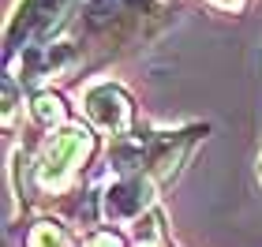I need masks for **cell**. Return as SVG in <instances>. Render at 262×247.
Returning <instances> with one entry per match:
<instances>
[{
	"label": "cell",
	"instance_id": "cell-1",
	"mask_svg": "<svg viewBox=\"0 0 262 247\" xmlns=\"http://www.w3.org/2000/svg\"><path fill=\"white\" fill-rule=\"evenodd\" d=\"M71 4V0H23L19 4V19H15V30L23 34H34V30H45L49 23H56V15Z\"/></svg>",
	"mask_w": 262,
	"mask_h": 247
},
{
	"label": "cell",
	"instance_id": "cell-2",
	"mask_svg": "<svg viewBox=\"0 0 262 247\" xmlns=\"http://www.w3.org/2000/svg\"><path fill=\"white\" fill-rule=\"evenodd\" d=\"M101 101H116V105H124V98H120L116 90H109V86L98 90V94L90 98V105H101ZM94 113H101V109H94ZM124 116H127V109H113V113H105V124H109V127H120V124H124Z\"/></svg>",
	"mask_w": 262,
	"mask_h": 247
}]
</instances>
